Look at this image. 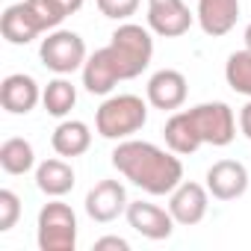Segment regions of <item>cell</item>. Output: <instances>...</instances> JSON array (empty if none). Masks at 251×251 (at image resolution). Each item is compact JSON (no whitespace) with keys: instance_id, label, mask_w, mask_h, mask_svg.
<instances>
[{"instance_id":"obj_15","label":"cell","mask_w":251,"mask_h":251,"mask_svg":"<svg viewBox=\"0 0 251 251\" xmlns=\"http://www.w3.org/2000/svg\"><path fill=\"white\" fill-rule=\"evenodd\" d=\"M198 27L213 36L222 39L236 27L239 18V0H198V9H195Z\"/></svg>"},{"instance_id":"obj_23","label":"cell","mask_w":251,"mask_h":251,"mask_svg":"<svg viewBox=\"0 0 251 251\" xmlns=\"http://www.w3.org/2000/svg\"><path fill=\"white\" fill-rule=\"evenodd\" d=\"M92 251H130V242L124 236H100L95 239Z\"/></svg>"},{"instance_id":"obj_25","label":"cell","mask_w":251,"mask_h":251,"mask_svg":"<svg viewBox=\"0 0 251 251\" xmlns=\"http://www.w3.org/2000/svg\"><path fill=\"white\" fill-rule=\"evenodd\" d=\"M56 3L65 9V15H74V12H80V9H83L86 0H56Z\"/></svg>"},{"instance_id":"obj_20","label":"cell","mask_w":251,"mask_h":251,"mask_svg":"<svg viewBox=\"0 0 251 251\" xmlns=\"http://www.w3.org/2000/svg\"><path fill=\"white\" fill-rule=\"evenodd\" d=\"M225 80L236 95L251 98V50H236L225 62Z\"/></svg>"},{"instance_id":"obj_24","label":"cell","mask_w":251,"mask_h":251,"mask_svg":"<svg viewBox=\"0 0 251 251\" xmlns=\"http://www.w3.org/2000/svg\"><path fill=\"white\" fill-rule=\"evenodd\" d=\"M239 130H242L245 139H251V98H248V103L239 109Z\"/></svg>"},{"instance_id":"obj_16","label":"cell","mask_w":251,"mask_h":251,"mask_svg":"<svg viewBox=\"0 0 251 251\" xmlns=\"http://www.w3.org/2000/svg\"><path fill=\"white\" fill-rule=\"evenodd\" d=\"M50 145L65 160L83 157L89 151V145H92V130H89V124L80 121V118H65V121H59V127L53 130Z\"/></svg>"},{"instance_id":"obj_9","label":"cell","mask_w":251,"mask_h":251,"mask_svg":"<svg viewBox=\"0 0 251 251\" xmlns=\"http://www.w3.org/2000/svg\"><path fill=\"white\" fill-rule=\"evenodd\" d=\"M145 95H148V103L154 109H163V112H177L183 103H186V95H189V83L186 77L177 71V68H160L151 74L148 86H145Z\"/></svg>"},{"instance_id":"obj_13","label":"cell","mask_w":251,"mask_h":251,"mask_svg":"<svg viewBox=\"0 0 251 251\" xmlns=\"http://www.w3.org/2000/svg\"><path fill=\"white\" fill-rule=\"evenodd\" d=\"M204 180H207L204 186L216 201H236L248 189V169L239 160H219L207 169Z\"/></svg>"},{"instance_id":"obj_5","label":"cell","mask_w":251,"mask_h":251,"mask_svg":"<svg viewBox=\"0 0 251 251\" xmlns=\"http://www.w3.org/2000/svg\"><path fill=\"white\" fill-rule=\"evenodd\" d=\"M148 121V103L139 95H109L98 112H95V130L98 136L109 139V142H124L133 139V133H139Z\"/></svg>"},{"instance_id":"obj_19","label":"cell","mask_w":251,"mask_h":251,"mask_svg":"<svg viewBox=\"0 0 251 251\" xmlns=\"http://www.w3.org/2000/svg\"><path fill=\"white\" fill-rule=\"evenodd\" d=\"M74 103H77V89H74V83L65 80L62 74H59L56 80H50V83L42 89V106H45V112L53 115V118H65V115L74 109Z\"/></svg>"},{"instance_id":"obj_17","label":"cell","mask_w":251,"mask_h":251,"mask_svg":"<svg viewBox=\"0 0 251 251\" xmlns=\"http://www.w3.org/2000/svg\"><path fill=\"white\" fill-rule=\"evenodd\" d=\"M36 186L39 192H45L48 198H62L74 189V169L71 163L59 160V157H50L45 163L36 166Z\"/></svg>"},{"instance_id":"obj_14","label":"cell","mask_w":251,"mask_h":251,"mask_svg":"<svg viewBox=\"0 0 251 251\" xmlns=\"http://www.w3.org/2000/svg\"><path fill=\"white\" fill-rule=\"evenodd\" d=\"M42 100V89L30 74H9L0 83V103L12 115H27Z\"/></svg>"},{"instance_id":"obj_10","label":"cell","mask_w":251,"mask_h":251,"mask_svg":"<svg viewBox=\"0 0 251 251\" xmlns=\"http://www.w3.org/2000/svg\"><path fill=\"white\" fill-rule=\"evenodd\" d=\"M207 210H210V189L201 186V183L183 180L180 186H175L169 192V213L183 227H192V225L204 222Z\"/></svg>"},{"instance_id":"obj_22","label":"cell","mask_w":251,"mask_h":251,"mask_svg":"<svg viewBox=\"0 0 251 251\" xmlns=\"http://www.w3.org/2000/svg\"><path fill=\"white\" fill-rule=\"evenodd\" d=\"M95 3H98L100 15L112 18V21H127L139 9V0H95Z\"/></svg>"},{"instance_id":"obj_4","label":"cell","mask_w":251,"mask_h":251,"mask_svg":"<svg viewBox=\"0 0 251 251\" xmlns=\"http://www.w3.org/2000/svg\"><path fill=\"white\" fill-rule=\"evenodd\" d=\"M65 18L68 15L56 0H21V3L6 6L0 18V33L9 45H30L42 33L56 30Z\"/></svg>"},{"instance_id":"obj_7","label":"cell","mask_w":251,"mask_h":251,"mask_svg":"<svg viewBox=\"0 0 251 251\" xmlns=\"http://www.w3.org/2000/svg\"><path fill=\"white\" fill-rule=\"evenodd\" d=\"M39 56H42V65L53 74H74V71H83L89 53H86V42L80 39V33L74 30H50L45 39H42V48H39Z\"/></svg>"},{"instance_id":"obj_8","label":"cell","mask_w":251,"mask_h":251,"mask_svg":"<svg viewBox=\"0 0 251 251\" xmlns=\"http://www.w3.org/2000/svg\"><path fill=\"white\" fill-rule=\"evenodd\" d=\"M195 15L183 0H148V30L163 39H180L189 33Z\"/></svg>"},{"instance_id":"obj_12","label":"cell","mask_w":251,"mask_h":251,"mask_svg":"<svg viewBox=\"0 0 251 251\" xmlns=\"http://www.w3.org/2000/svg\"><path fill=\"white\" fill-rule=\"evenodd\" d=\"M124 216H127V225H130L139 236L154 239V242L169 239V236L175 233V225H177L169 210H163V207H157V204H148V201H130Z\"/></svg>"},{"instance_id":"obj_18","label":"cell","mask_w":251,"mask_h":251,"mask_svg":"<svg viewBox=\"0 0 251 251\" xmlns=\"http://www.w3.org/2000/svg\"><path fill=\"white\" fill-rule=\"evenodd\" d=\"M0 169L6 175H27L36 169V151L27 139L12 136L0 145Z\"/></svg>"},{"instance_id":"obj_3","label":"cell","mask_w":251,"mask_h":251,"mask_svg":"<svg viewBox=\"0 0 251 251\" xmlns=\"http://www.w3.org/2000/svg\"><path fill=\"white\" fill-rule=\"evenodd\" d=\"M112 166L124 180H130L148 195H169L175 186L183 183L180 154L163 151L160 145L142 139L118 142L112 151Z\"/></svg>"},{"instance_id":"obj_6","label":"cell","mask_w":251,"mask_h":251,"mask_svg":"<svg viewBox=\"0 0 251 251\" xmlns=\"http://www.w3.org/2000/svg\"><path fill=\"white\" fill-rule=\"evenodd\" d=\"M36 242L42 251H74L77 248V216L65 201L53 198L39 210Z\"/></svg>"},{"instance_id":"obj_26","label":"cell","mask_w":251,"mask_h":251,"mask_svg":"<svg viewBox=\"0 0 251 251\" xmlns=\"http://www.w3.org/2000/svg\"><path fill=\"white\" fill-rule=\"evenodd\" d=\"M242 39H245V48H248V50H251V24H248V27H245V33H242Z\"/></svg>"},{"instance_id":"obj_21","label":"cell","mask_w":251,"mask_h":251,"mask_svg":"<svg viewBox=\"0 0 251 251\" xmlns=\"http://www.w3.org/2000/svg\"><path fill=\"white\" fill-rule=\"evenodd\" d=\"M21 219V198L12 189H0V233H6Z\"/></svg>"},{"instance_id":"obj_2","label":"cell","mask_w":251,"mask_h":251,"mask_svg":"<svg viewBox=\"0 0 251 251\" xmlns=\"http://www.w3.org/2000/svg\"><path fill=\"white\" fill-rule=\"evenodd\" d=\"M163 136H166L169 151L180 157L195 154L201 145L225 148L236 139V115L225 100L198 103L192 109L172 112L163 127Z\"/></svg>"},{"instance_id":"obj_11","label":"cell","mask_w":251,"mask_h":251,"mask_svg":"<svg viewBox=\"0 0 251 251\" xmlns=\"http://www.w3.org/2000/svg\"><path fill=\"white\" fill-rule=\"evenodd\" d=\"M127 189L118 180H100L86 195V216L98 225H109L121 213H127Z\"/></svg>"},{"instance_id":"obj_1","label":"cell","mask_w":251,"mask_h":251,"mask_svg":"<svg viewBox=\"0 0 251 251\" xmlns=\"http://www.w3.org/2000/svg\"><path fill=\"white\" fill-rule=\"evenodd\" d=\"M154 59V36L148 27L124 21L109 36V45L95 50L83 65L89 95H109L121 80H136Z\"/></svg>"}]
</instances>
